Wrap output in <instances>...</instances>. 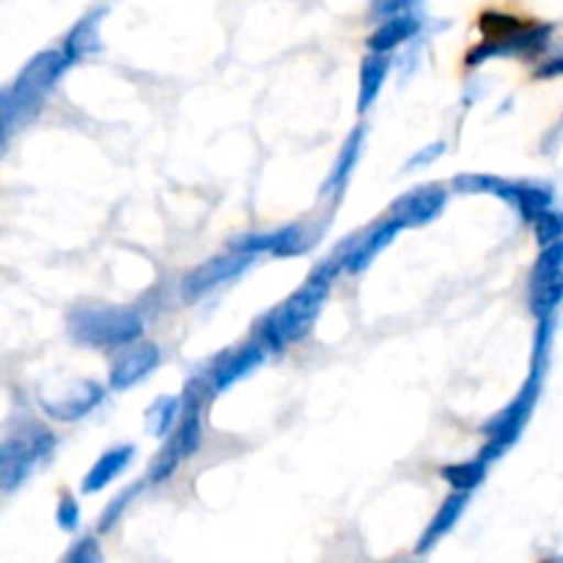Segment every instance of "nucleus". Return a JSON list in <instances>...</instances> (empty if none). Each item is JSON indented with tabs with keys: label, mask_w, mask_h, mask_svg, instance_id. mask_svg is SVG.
<instances>
[{
	"label": "nucleus",
	"mask_w": 563,
	"mask_h": 563,
	"mask_svg": "<svg viewBox=\"0 0 563 563\" xmlns=\"http://www.w3.org/2000/svg\"><path fill=\"white\" fill-rule=\"evenodd\" d=\"M553 335H555V319H542V322H537L531 368H528L526 383H522V388L517 390L515 399H511L504 410L495 412V416L482 427V434H487V445L478 451V456L487 460L489 465H493L495 460H500V456H506V451L515 449V443L522 438V432H526L528 421L533 418V410H537L539 399H542L544 377H548L550 372Z\"/></svg>",
	"instance_id": "f257e3e1"
},
{
	"label": "nucleus",
	"mask_w": 563,
	"mask_h": 563,
	"mask_svg": "<svg viewBox=\"0 0 563 563\" xmlns=\"http://www.w3.org/2000/svg\"><path fill=\"white\" fill-rule=\"evenodd\" d=\"M344 273L339 264V258L330 256L322 264L311 269V275L306 278V284L297 291H291L278 308L267 313L264 319H258L256 324V341L267 352L278 355L286 346L297 344V341L306 339L313 330V322L322 313L324 300H328L330 289H333L335 278Z\"/></svg>",
	"instance_id": "f03ea898"
},
{
	"label": "nucleus",
	"mask_w": 563,
	"mask_h": 563,
	"mask_svg": "<svg viewBox=\"0 0 563 563\" xmlns=\"http://www.w3.org/2000/svg\"><path fill=\"white\" fill-rule=\"evenodd\" d=\"M64 49H42L33 55L20 75L0 91V143L9 146L11 135L42 113L44 102L69 69Z\"/></svg>",
	"instance_id": "7ed1b4c3"
},
{
	"label": "nucleus",
	"mask_w": 563,
	"mask_h": 563,
	"mask_svg": "<svg viewBox=\"0 0 563 563\" xmlns=\"http://www.w3.org/2000/svg\"><path fill=\"white\" fill-rule=\"evenodd\" d=\"M66 330L80 346L124 350L143 339V319L126 306H77L66 317Z\"/></svg>",
	"instance_id": "20e7f679"
},
{
	"label": "nucleus",
	"mask_w": 563,
	"mask_h": 563,
	"mask_svg": "<svg viewBox=\"0 0 563 563\" xmlns=\"http://www.w3.org/2000/svg\"><path fill=\"white\" fill-rule=\"evenodd\" d=\"M58 449V438L42 421H20V427L5 432L0 443V489L5 495L16 493L38 465L49 462Z\"/></svg>",
	"instance_id": "39448f33"
},
{
	"label": "nucleus",
	"mask_w": 563,
	"mask_h": 563,
	"mask_svg": "<svg viewBox=\"0 0 563 563\" xmlns=\"http://www.w3.org/2000/svg\"><path fill=\"white\" fill-rule=\"evenodd\" d=\"M451 185H454L456 192H465V196L500 198L520 214L522 223H533L544 209L555 203V187L544 185V181H511L495 174H460L454 176Z\"/></svg>",
	"instance_id": "423d86ee"
},
{
	"label": "nucleus",
	"mask_w": 563,
	"mask_h": 563,
	"mask_svg": "<svg viewBox=\"0 0 563 563\" xmlns=\"http://www.w3.org/2000/svg\"><path fill=\"white\" fill-rule=\"evenodd\" d=\"M555 22H526L520 31L506 33L500 38H482L473 44L465 55L467 69L489 64L498 58H517V60H539L550 53L555 42Z\"/></svg>",
	"instance_id": "0eeeda50"
},
{
	"label": "nucleus",
	"mask_w": 563,
	"mask_h": 563,
	"mask_svg": "<svg viewBox=\"0 0 563 563\" xmlns=\"http://www.w3.org/2000/svg\"><path fill=\"white\" fill-rule=\"evenodd\" d=\"M563 306V240L539 251L528 275V311L537 322L555 319Z\"/></svg>",
	"instance_id": "6e6552de"
},
{
	"label": "nucleus",
	"mask_w": 563,
	"mask_h": 563,
	"mask_svg": "<svg viewBox=\"0 0 563 563\" xmlns=\"http://www.w3.org/2000/svg\"><path fill=\"white\" fill-rule=\"evenodd\" d=\"M104 401V388L93 379H69L58 388H44L38 394V405H42L44 416L53 421H80V418L91 416L99 405Z\"/></svg>",
	"instance_id": "1a4fd4ad"
},
{
	"label": "nucleus",
	"mask_w": 563,
	"mask_h": 563,
	"mask_svg": "<svg viewBox=\"0 0 563 563\" xmlns=\"http://www.w3.org/2000/svg\"><path fill=\"white\" fill-rule=\"evenodd\" d=\"M401 231H405V225H401L394 214H388V218L379 220L377 225H372V229L363 231V234H355L350 236V240L341 242V245L335 247L333 256L339 258L344 273L361 275L363 269L372 267L374 258H377Z\"/></svg>",
	"instance_id": "9d476101"
},
{
	"label": "nucleus",
	"mask_w": 563,
	"mask_h": 563,
	"mask_svg": "<svg viewBox=\"0 0 563 563\" xmlns=\"http://www.w3.org/2000/svg\"><path fill=\"white\" fill-rule=\"evenodd\" d=\"M253 258L256 256L231 251V253H223V256H212L209 262L198 264V267H192L190 273L181 278V300L198 302L201 297H207L209 291L218 289V286L240 278V275L251 267Z\"/></svg>",
	"instance_id": "9b49d317"
},
{
	"label": "nucleus",
	"mask_w": 563,
	"mask_h": 563,
	"mask_svg": "<svg viewBox=\"0 0 563 563\" xmlns=\"http://www.w3.org/2000/svg\"><path fill=\"white\" fill-rule=\"evenodd\" d=\"M159 361H163V352L154 341H135V344L124 346V350L115 352V357L110 361L108 372V388L110 390H130L132 385L143 383L148 374L157 372Z\"/></svg>",
	"instance_id": "f8f14e48"
},
{
	"label": "nucleus",
	"mask_w": 563,
	"mask_h": 563,
	"mask_svg": "<svg viewBox=\"0 0 563 563\" xmlns=\"http://www.w3.org/2000/svg\"><path fill=\"white\" fill-rule=\"evenodd\" d=\"M267 355L269 352L264 350L258 341H247V344L234 346V350H225L223 355H218V361H214L212 368L207 372L212 396L225 394V390L234 388L240 379L251 377L256 368L264 366Z\"/></svg>",
	"instance_id": "ddd939ff"
},
{
	"label": "nucleus",
	"mask_w": 563,
	"mask_h": 563,
	"mask_svg": "<svg viewBox=\"0 0 563 563\" xmlns=\"http://www.w3.org/2000/svg\"><path fill=\"white\" fill-rule=\"evenodd\" d=\"M445 203H449V192L443 185H421L396 198L390 203V214L405 229H421V225H429L443 214Z\"/></svg>",
	"instance_id": "4468645a"
},
{
	"label": "nucleus",
	"mask_w": 563,
	"mask_h": 563,
	"mask_svg": "<svg viewBox=\"0 0 563 563\" xmlns=\"http://www.w3.org/2000/svg\"><path fill=\"white\" fill-rule=\"evenodd\" d=\"M108 14V5H93L91 11L80 16L75 25L69 27V33L60 42V49H64L66 60L71 66L80 64V60L91 58L102 49V20Z\"/></svg>",
	"instance_id": "2eb2a0df"
},
{
	"label": "nucleus",
	"mask_w": 563,
	"mask_h": 563,
	"mask_svg": "<svg viewBox=\"0 0 563 563\" xmlns=\"http://www.w3.org/2000/svg\"><path fill=\"white\" fill-rule=\"evenodd\" d=\"M421 27H423V20L416 14V11H412V14H399V16H390V20H383L377 27H374L372 36L366 38L368 53H383V55L396 53V49L405 47L407 42L418 38Z\"/></svg>",
	"instance_id": "dca6fc26"
},
{
	"label": "nucleus",
	"mask_w": 563,
	"mask_h": 563,
	"mask_svg": "<svg viewBox=\"0 0 563 563\" xmlns=\"http://www.w3.org/2000/svg\"><path fill=\"white\" fill-rule=\"evenodd\" d=\"M467 495L471 493H456L454 489V493H451L449 498L440 504L438 515L432 517V522L427 526V531H423L421 539H418V544H416L418 555L432 553V550L438 548V544L443 542L451 531H454L456 522L462 520V515H465V509H467Z\"/></svg>",
	"instance_id": "f3484780"
},
{
	"label": "nucleus",
	"mask_w": 563,
	"mask_h": 563,
	"mask_svg": "<svg viewBox=\"0 0 563 563\" xmlns=\"http://www.w3.org/2000/svg\"><path fill=\"white\" fill-rule=\"evenodd\" d=\"M132 456H135V445H115V449L104 451V454L88 467L86 476H82L80 493L82 495L102 493L104 487H110V484H113L115 478L130 467Z\"/></svg>",
	"instance_id": "a211bd4d"
},
{
	"label": "nucleus",
	"mask_w": 563,
	"mask_h": 563,
	"mask_svg": "<svg viewBox=\"0 0 563 563\" xmlns=\"http://www.w3.org/2000/svg\"><path fill=\"white\" fill-rule=\"evenodd\" d=\"M363 141H366V126H355V130L346 135L344 146H341L339 157H335L333 168H330L328 181H324V196H341L350 185L352 174L357 168V159L363 154Z\"/></svg>",
	"instance_id": "6ab92c4d"
},
{
	"label": "nucleus",
	"mask_w": 563,
	"mask_h": 563,
	"mask_svg": "<svg viewBox=\"0 0 563 563\" xmlns=\"http://www.w3.org/2000/svg\"><path fill=\"white\" fill-rule=\"evenodd\" d=\"M390 75V55L368 53L361 60V86H357V113H368L383 93Z\"/></svg>",
	"instance_id": "aec40b11"
},
{
	"label": "nucleus",
	"mask_w": 563,
	"mask_h": 563,
	"mask_svg": "<svg viewBox=\"0 0 563 563\" xmlns=\"http://www.w3.org/2000/svg\"><path fill=\"white\" fill-rule=\"evenodd\" d=\"M185 412V396H157L146 410V429L152 438H168L181 421Z\"/></svg>",
	"instance_id": "412c9836"
},
{
	"label": "nucleus",
	"mask_w": 563,
	"mask_h": 563,
	"mask_svg": "<svg viewBox=\"0 0 563 563\" xmlns=\"http://www.w3.org/2000/svg\"><path fill=\"white\" fill-rule=\"evenodd\" d=\"M487 471H489V462L482 460V456H476V460L454 462V465L440 467V478H443L451 489H456V493H473L478 484H484Z\"/></svg>",
	"instance_id": "4be33fe9"
},
{
	"label": "nucleus",
	"mask_w": 563,
	"mask_h": 563,
	"mask_svg": "<svg viewBox=\"0 0 563 563\" xmlns=\"http://www.w3.org/2000/svg\"><path fill=\"white\" fill-rule=\"evenodd\" d=\"M185 454H181V449L176 445L174 438H165L163 449L154 454L152 465H148V484H165L170 476H174L176 471H179L181 465H185Z\"/></svg>",
	"instance_id": "5701e85b"
},
{
	"label": "nucleus",
	"mask_w": 563,
	"mask_h": 563,
	"mask_svg": "<svg viewBox=\"0 0 563 563\" xmlns=\"http://www.w3.org/2000/svg\"><path fill=\"white\" fill-rule=\"evenodd\" d=\"M522 25H526V20L509 14V11L493 9V11H484V14L478 16V31H482L484 38H500V36H506V33L520 31Z\"/></svg>",
	"instance_id": "b1692460"
},
{
	"label": "nucleus",
	"mask_w": 563,
	"mask_h": 563,
	"mask_svg": "<svg viewBox=\"0 0 563 563\" xmlns=\"http://www.w3.org/2000/svg\"><path fill=\"white\" fill-rule=\"evenodd\" d=\"M311 245H313V236L306 225H297V223L284 225V229H280V242H278V251H275V256L278 258L302 256V253H306Z\"/></svg>",
	"instance_id": "393cba45"
},
{
	"label": "nucleus",
	"mask_w": 563,
	"mask_h": 563,
	"mask_svg": "<svg viewBox=\"0 0 563 563\" xmlns=\"http://www.w3.org/2000/svg\"><path fill=\"white\" fill-rule=\"evenodd\" d=\"M531 229H533V236H537L539 247H548V245H555V242H561L563 240V209L553 207V209H548V212H542L537 220H533Z\"/></svg>",
	"instance_id": "a878e982"
},
{
	"label": "nucleus",
	"mask_w": 563,
	"mask_h": 563,
	"mask_svg": "<svg viewBox=\"0 0 563 563\" xmlns=\"http://www.w3.org/2000/svg\"><path fill=\"white\" fill-rule=\"evenodd\" d=\"M137 493H141V484H135V487L124 489V493L115 495V498L110 500L108 506H104L102 517H99V526H97V528H99V533L113 531L115 522H119V520H121V515H124V511H126V506H130L132 500L137 498Z\"/></svg>",
	"instance_id": "bb28decb"
},
{
	"label": "nucleus",
	"mask_w": 563,
	"mask_h": 563,
	"mask_svg": "<svg viewBox=\"0 0 563 563\" xmlns=\"http://www.w3.org/2000/svg\"><path fill=\"white\" fill-rule=\"evenodd\" d=\"M60 563H104V553L102 548H99V539L97 537L77 539Z\"/></svg>",
	"instance_id": "cd10ccee"
},
{
	"label": "nucleus",
	"mask_w": 563,
	"mask_h": 563,
	"mask_svg": "<svg viewBox=\"0 0 563 563\" xmlns=\"http://www.w3.org/2000/svg\"><path fill=\"white\" fill-rule=\"evenodd\" d=\"M80 504H77L75 495L64 493L58 500V509H55V522L64 533H75L80 528Z\"/></svg>",
	"instance_id": "c85d7f7f"
},
{
	"label": "nucleus",
	"mask_w": 563,
	"mask_h": 563,
	"mask_svg": "<svg viewBox=\"0 0 563 563\" xmlns=\"http://www.w3.org/2000/svg\"><path fill=\"white\" fill-rule=\"evenodd\" d=\"M421 5V0H372V20L383 22L390 16L412 14Z\"/></svg>",
	"instance_id": "c756f323"
},
{
	"label": "nucleus",
	"mask_w": 563,
	"mask_h": 563,
	"mask_svg": "<svg viewBox=\"0 0 563 563\" xmlns=\"http://www.w3.org/2000/svg\"><path fill=\"white\" fill-rule=\"evenodd\" d=\"M531 77L537 82L561 80V77H563V49H561V53H548L544 58H539L537 66H533Z\"/></svg>",
	"instance_id": "7c9ffc66"
},
{
	"label": "nucleus",
	"mask_w": 563,
	"mask_h": 563,
	"mask_svg": "<svg viewBox=\"0 0 563 563\" xmlns=\"http://www.w3.org/2000/svg\"><path fill=\"white\" fill-rule=\"evenodd\" d=\"M443 152H445V143H443V141H440V143H429L427 148H418V152L412 154L410 159H407L405 170H407V174H410V170L427 168V165H432L434 159L443 157Z\"/></svg>",
	"instance_id": "2f4dec72"
}]
</instances>
